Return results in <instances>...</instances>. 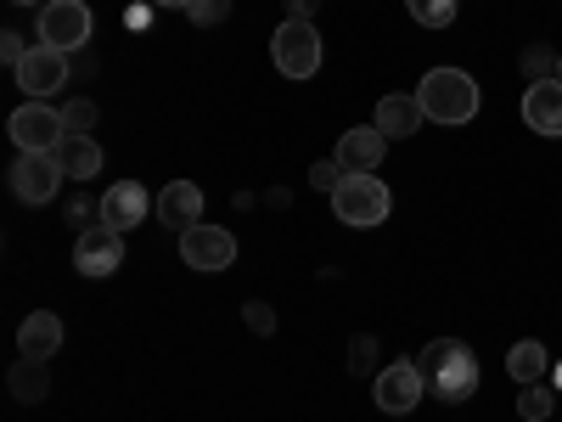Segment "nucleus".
I'll list each match as a JSON object with an SVG mask.
<instances>
[{"label":"nucleus","instance_id":"6","mask_svg":"<svg viewBox=\"0 0 562 422\" xmlns=\"http://www.w3.org/2000/svg\"><path fill=\"white\" fill-rule=\"evenodd\" d=\"M12 141H18V153H57L68 141V119L45 102H23L12 113Z\"/></svg>","mask_w":562,"mask_h":422},{"label":"nucleus","instance_id":"3","mask_svg":"<svg viewBox=\"0 0 562 422\" xmlns=\"http://www.w3.org/2000/svg\"><path fill=\"white\" fill-rule=\"evenodd\" d=\"M389 209H394V198H389V186L378 175H344V186L333 192V214L344 225H360V231L366 225H383Z\"/></svg>","mask_w":562,"mask_h":422},{"label":"nucleus","instance_id":"19","mask_svg":"<svg viewBox=\"0 0 562 422\" xmlns=\"http://www.w3.org/2000/svg\"><path fill=\"white\" fill-rule=\"evenodd\" d=\"M57 164H63V175H74V180H90L102 169V147L90 135H68L63 147H57Z\"/></svg>","mask_w":562,"mask_h":422},{"label":"nucleus","instance_id":"16","mask_svg":"<svg viewBox=\"0 0 562 422\" xmlns=\"http://www.w3.org/2000/svg\"><path fill=\"white\" fill-rule=\"evenodd\" d=\"M18 349H23L29 360H52V355L63 349V321H57L52 310H34V315L18 326Z\"/></svg>","mask_w":562,"mask_h":422},{"label":"nucleus","instance_id":"21","mask_svg":"<svg viewBox=\"0 0 562 422\" xmlns=\"http://www.w3.org/2000/svg\"><path fill=\"white\" fill-rule=\"evenodd\" d=\"M405 12L422 29H445V23H456V0H405Z\"/></svg>","mask_w":562,"mask_h":422},{"label":"nucleus","instance_id":"14","mask_svg":"<svg viewBox=\"0 0 562 422\" xmlns=\"http://www.w3.org/2000/svg\"><path fill=\"white\" fill-rule=\"evenodd\" d=\"M383 147H389V135H383L378 124L344 130V141H338V164H344V175H371V169L383 164Z\"/></svg>","mask_w":562,"mask_h":422},{"label":"nucleus","instance_id":"23","mask_svg":"<svg viewBox=\"0 0 562 422\" xmlns=\"http://www.w3.org/2000/svg\"><path fill=\"white\" fill-rule=\"evenodd\" d=\"M63 119H68V135H90V124H97V102L79 97V102L63 108Z\"/></svg>","mask_w":562,"mask_h":422},{"label":"nucleus","instance_id":"12","mask_svg":"<svg viewBox=\"0 0 562 422\" xmlns=\"http://www.w3.org/2000/svg\"><path fill=\"white\" fill-rule=\"evenodd\" d=\"M153 214L175 231V237H186L192 225H203V220H198V214H203V192H198L192 180H169L164 192H158V203H153Z\"/></svg>","mask_w":562,"mask_h":422},{"label":"nucleus","instance_id":"1","mask_svg":"<svg viewBox=\"0 0 562 422\" xmlns=\"http://www.w3.org/2000/svg\"><path fill=\"white\" fill-rule=\"evenodd\" d=\"M416 371H422V384H428V395H439L445 406H461L479 389V355L461 338H434L416 355Z\"/></svg>","mask_w":562,"mask_h":422},{"label":"nucleus","instance_id":"18","mask_svg":"<svg viewBox=\"0 0 562 422\" xmlns=\"http://www.w3.org/2000/svg\"><path fill=\"white\" fill-rule=\"evenodd\" d=\"M506 371H512V384H518V389L540 384L546 371H551V360H546V344H535V338L512 344V349H506Z\"/></svg>","mask_w":562,"mask_h":422},{"label":"nucleus","instance_id":"7","mask_svg":"<svg viewBox=\"0 0 562 422\" xmlns=\"http://www.w3.org/2000/svg\"><path fill=\"white\" fill-rule=\"evenodd\" d=\"M12 74H18V85H23V97H29V102H45V97H57V90H63V79H68V57L34 40V45H29V57H23Z\"/></svg>","mask_w":562,"mask_h":422},{"label":"nucleus","instance_id":"2","mask_svg":"<svg viewBox=\"0 0 562 422\" xmlns=\"http://www.w3.org/2000/svg\"><path fill=\"white\" fill-rule=\"evenodd\" d=\"M416 102L422 113H428V124H467L479 113V79L473 74H461V68H434V74H422L416 85Z\"/></svg>","mask_w":562,"mask_h":422},{"label":"nucleus","instance_id":"32","mask_svg":"<svg viewBox=\"0 0 562 422\" xmlns=\"http://www.w3.org/2000/svg\"><path fill=\"white\" fill-rule=\"evenodd\" d=\"M557 389H562V366H557Z\"/></svg>","mask_w":562,"mask_h":422},{"label":"nucleus","instance_id":"29","mask_svg":"<svg viewBox=\"0 0 562 422\" xmlns=\"http://www.w3.org/2000/svg\"><path fill=\"white\" fill-rule=\"evenodd\" d=\"M315 7H321V0H288V18H304V23H310Z\"/></svg>","mask_w":562,"mask_h":422},{"label":"nucleus","instance_id":"25","mask_svg":"<svg viewBox=\"0 0 562 422\" xmlns=\"http://www.w3.org/2000/svg\"><path fill=\"white\" fill-rule=\"evenodd\" d=\"M310 186H315V192H326V198H333L338 186H344V164H338V158H333V164H315V169H310Z\"/></svg>","mask_w":562,"mask_h":422},{"label":"nucleus","instance_id":"22","mask_svg":"<svg viewBox=\"0 0 562 422\" xmlns=\"http://www.w3.org/2000/svg\"><path fill=\"white\" fill-rule=\"evenodd\" d=\"M518 417H524V422H546V417H551V389H546V384H529V389L518 395Z\"/></svg>","mask_w":562,"mask_h":422},{"label":"nucleus","instance_id":"28","mask_svg":"<svg viewBox=\"0 0 562 422\" xmlns=\"http://www.w3.org/2000/svg\"><path fill=\"white\" fill-rule=\"evenodd\" d=\"M243 321L254 326V333H276V310H270V304H259V299L243 310Z\"/></svg>","mask_w":562,"mask_h":422},{"label":"nucleus","instance_id":"17","mask_svg":"<svg viewBox=\"0 0 562 422\" xmlns=\"http://www.w3.org/2000/svg\"><path fill=\"white\" fill-rule=\"evenodd\" d=\"M371 124H378L389 141H400V135H416L422 124H428V113H422L416 97H383V102H378V119H371Z\"/></svg>","mask_w":562,"mask_h":422},{"label":"nucleus","instance_id":"33","mask_svg":"<svg viewBox=\"0 0 562 422\" xmlns=\"http://www.w3.org/2000/svg\"><path fill=\"white\" fill-rule=\"evenodd\" d=\"M557 79H562V57H557Z\"/></svg>","mask_w":562,"mask_h":422},{"label":"nucleus","instance_id":"9","mask_svg":"<svg viewBox=\"0 0 562 422\" xmlns=\"http://www.w3.org/2000/svg\"><path fill=\"white\" fill-rule=\"evenodd\" d=\"M74 265H79V276H113L119 265H124V231H113V225H90V231H79V243H74Z\"/></svg>","mask_w":562,"mask_h":422},{"label":"nucleus","instance_id":"15","mask_svg":"<svg viewBox=\"0 0 562 422\" xmlns=\"http://www.w3.org/2000/svg\"><path fill=\"white\" fill-rule=\"evenodd\" d=\"M524 124L535 135H562V79H540L524 90Z\"/></svg>","mask_w":562,"mask_h":422},{"label":"nucleus","instance_id":"8","mask_svg":"<svg viewBox=\"0 0 562 422\" xmlns=\"http://www.w3.org/2000/svg\"><path fill=\"white\" fill-rule=\"evenodd\" d=\"M63 180H68V175H63L57 153H23V158L12 164V192H18V203H52Z\"/></svg>","mask_w":562,"mask_h":422},{"label":"nucleus","instance_id":"30","mask_svg":"<svg viewBox=\"0 0 562 422\" xmlns=\"http://www.w3.org/2000/svg\"><path fill=\"white\" fill-rule=\"evenodd\" d=\"M153 7H175V12H192L198 0H153Z\"/></svg>","mask_w":562,"mask_h":422},{"label":"nucleus","instance_id":"31","mask_svg":"<svg viewBox=\"0 0 562 422\" xmlns=\"http://www.w3.org/2000/svg\"><path fill=\"white\" fill-rule=\"evenodd\" d=\"M12 7H45V0H12Z\"/></svg>","mask_w":562,"mask_h":422},{"label":"nucleus","instance_id":"13","mask_svg":"<svg viewBox=\"0 0 562 422\" xmlns=\"http://www.w3.org/2000/svg\"><path fill=\"white\" fill-rule=\"evenodd\" d=\"M147 214H153V198H147V186H140V180H119V186H108V198H102V225L130 231V225H140Z\"/></svg>","mask_w":562,"mask_h":422},{"label":"nucleus","instance_id":"26","mask_svg":"<svg viewBox=\"0 0 562 422\" xmlns=\"http://www.w3.org/2000/svg\"><path fill=\"white\" fill-rule=\"evenodd\" d=\"M186 18H192L198 29H209V23H225V18H231V0H198V7L186 12Z\"/></svg>","mask_w":562,"mask_h":422},{"label":"nucleus","instance_id":"4","mask_svg":"<svg viewBox=\"0 0 562 422\" xmlns=\"http://www.w3.org/2000/svg\"><path fill=\"white\" fill-rule=\"evenodd\" d=\"M270 57H276V68L288 79H315V68H321V34H315V23L288 18L276 29V40H270Z\"/></svg>","mask_w":562,"mask_h":422},{"label":"nucleus","instance_id":"24","mask_svg":"<svg viewBox=\"0 0 562 422\" xmlns=\"http://www.w3.org/2000/svg\"><path fill=\"white\" fill-rule=\"evenodd\" d=\"M524 74H535V85L540 79H557V57L546 52V45H529V52H524Z\"/></svg>","mask_w":562,"mask_h":422},{"label":"nucleus","instance_id":"11","mask_svg":"<svg viewBox=\"0 0 562 422\" xmlns=\"http://www.w3.org/2000/svg\"><path fill=\"white\" fill-rule=\"evenodd\" d=\"M422 395H428V384H422L416 360H394V366H383V371H378V411L405 417V411H416V400H422Z\"/></svg>","mask_w":562,"mask_h":422},{"label":"nucleus","instance_id":"10","mask_svg":"<svg viewBox=\"0 0 562 422\" xmlns=\"http://www.w3.org/2000/svg\"><path fill=\"white\" fill-rule=\"evenodd\" d=\"M180 259L192 270H231V259H237V237H231L225 225H192L180 237Z\"/></svg>","mask_w":562,"mask_h":422},{"label":"nucleus","instance_id":"5","mask_svg":"<svg viewBox=\"0 0 562 422\" xmlns=\"http://www.w3.org/2000/svg\"><path fill=\"white\" fill-rule=\"evenodd\" d=\"M85 40H90V7L85 0H45L40 7V45L74 57Z\"/></svg>","mask_w":562,"mask_h":422},{"label":"nucleus","instance_id":"20","mask_svg":"<svg viewBox=\"0 0 562 422\" xmlns=\"http://www.w3.org/2000/svg\"><path fill=\"white\" fill-rule=\"evenodd\" d=\"M7 389H12L18 400H29V406H34V400L52 395V371H45V360H29V355H23V360L7 371Z\"/></svg>","mask_w":562,"mask_h":422},{"label":"nucleus","instance_id":"27","mask_svg":"<svg viewBox=\"0 0 562 422\" xmlns=\"http://www.w3.org/2000/svg\"><path fill=\"white\" fill-rule=\"evenodd\" d=\"M29 57V40L18 34V29H7V34H0V63H7V68H18Z\"/></svg>","mask_w":562,"mask_h":422}]
</instances>
